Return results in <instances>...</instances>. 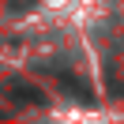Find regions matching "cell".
I'll return each mask as SVG.
<instances>
[{"label": "cell", "instance_id": "6da1fadb", "mask_svg": "<svg viewBox=\"0 0 124 124\" xmlns=\"http://www.w3.org/2000/svg\"><path fill=\"white\" fill-rule=\"evenodd\" d=\"M53 75H56V83H60L64 90H79V94H83L86 101H90V86H86V83H83L79 75H68V71H53Z\"/></svg>", "mask_w": 124, "mask_h": 124}]
</instances>
